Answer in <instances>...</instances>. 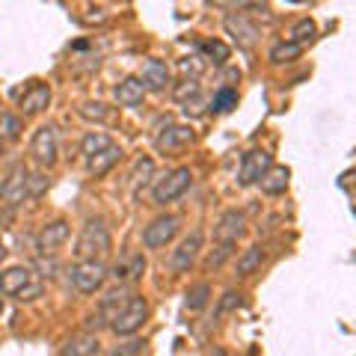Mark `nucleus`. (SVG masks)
<instances>
[{"label": "nucleus", "instance_id": "6ab92c4d", "mask_svg": "<svg viewBox=\"0 0 356 356\" xmlns=\"http://www.w3.org/2000/svg\"><path fill=\"white\" fill-rule=\"evenodd\" d=\"M30 280H33V270H30V267H6V270L0 273V294L15 297Z\"/></svg>", "mask_w": 356, "mask_h": 356}, {"label": "nucleus", "instance_id": "e433bc0d", "mask_svg": "<svg viewBox=\"0 0 356 356\" xmlns=\"http://www.w3.org/2000/svg\"><path fill=\"white\" fill-rule=\"evenodd\" d=\"M178 72H181L184 77H199L205 72V63L199 60V57H184L181 63H178Z\"/></svg>", "mask_w": 356, "mask_h": 356}, {"label": "nucleus", "instance_id": "9d476101", "mask_svg": "<svg viewBox=\"0 0 356 356\" xmlns=\"http://www.w3.org/2000/svg\"><path fill=\"white\" fill-rule=\"evenodd\" d=\"M65 241H69V222L65 220H51V222H44L42 226L39 238H36V247H39L42 255H51V252H57Z\"/></svg>", "mask_w": 356, "mask_h": 356}, {"label": "nucleus", "instance_id": "393cba45", "mask_svg": "<svg viewBox=\"0 0 356 356\" xmlns=\"http://www.w3.org/2000/svg\"><path fill=\"white\" fill-rule=\"evenodd\" d=\"M300 54H303V44H297V42H291V39H285V42H280V44H273V48H270V63H276V65L294 63Z\"/></svg>", "mask_w": 356, "mask_h": 356}, {"label": "nucleus", "instance_id": "bb28decb", "mask_svg": "<svg viewBox=\"0 0 356 356\" xmlns=\"http://www.w3.org/2000/svg\"><path fill=\"white\" fill-rule=\"evenodd\" d=\"M208 297H211V285L208 282H196L187 288V300H184V306L187 312H202L208 306Z\"/></svg>", "mask_w": 356, "mask_h": 356}, {"label": "nucleus", "instance_id": "f257e3e1", "mask_svg": "<svg viewBox=\"0 0 356 356\" xmlns=\"http://www.w3.org/2000/svg\"><path fill=\"white\" fill-rule=\"evenodd\" d=\"M107 252H110V232L104 220H89L74 243V255L77 259H104Z\"/></svg>", "mask_w": 356, "mask_h": 356}, {"label": "nucleus", "instance_id": "6e6552de", "mask_svg": "<svg viewBox=\"0 0 356 356\" xmlns=\"http://www.w3.org/2000/svg\"><path fill=\"white\" fill-rule=\"evenodd\" d=\"M178 229H181V220H178L175 214H163L158 220H152L146 229H143V243H146L149 250H163L166 243H170Z\"/></svg>", "mask_w": 356, "mask_h": 356}, {"label": "nucleus", "instance_id": "5701e85b", "mask_svg": "<svg viewBox=\"0 0 356 356\" xmlns=\"http://www.w3.org/2000/svg\"><path fill=\"white\" fill-rule=\"evenodd\" d=\"M261 264H264V250H261V247H250V250H243V255H241L238 264H235L238 280H247V276L259 273V270H261Z\"/></svg>", "mask_w": 356, "mask_h": 356}, {"label": "nucleus", "instance_id": "473e14b6", "mask_svg": "<svg viewBox=\"0 0 356 356\" xmlns=\"http://www.w3.org/2000/svg\"><path fill=\"white\" fill-rule=\"evenodd\" d=\"M21 131H24V122H21V116H15V113H3V116H0V137L18 140Z\"/></svg>", "mask_w": 356, "mask_h": 356}, {"label": "nucleus", "instance_id": "f03ea898", "mask_svg": "<svg viewBox=\"0 0 356 356\" xmlns=\"http://www.w3.org/2000/svg\"><path fill=\"white\" fill-rule=\"evenodd\" d=\"M146 318H149V303H146V297L131 294V300L125 303V309H122L119 315L110 321V330H113L116 336L128 339V336H134V332H140V330H143Z\"/></svg>", "mask_w": 356, "mask_h": 356}, {"label": "nucleus", "instance_id": "4be33fe9", "mask_svg": "<svg viewBox=\"0 0 356 356\" xmlns=\"http://www.w3.org/2000/svg\"><path fill=\"white\" fill-rule=\"evenodd\" d=\"M288 178H291L288 166H270V170L259 178V184H261V191L267 196H280V193L288 191Z\"/></svg>", "mask_w": 356, "mask_h": 356}, {"label": "nucleus", "instance_id": "ea45409f", "mask_svg": "<svg viewBox=\"0 0 356 356\" xmlns=\"http://www.w3.org/2000/svg\"><path fill=\"white\" fill-rule=\"evenodd\" d=\"M154 172V163L149 161V158H143V161H137V170H134V178L137 181H146V178Z\"/></svg>", "mask_w": 356, "mask_h": 356}, {"label": "nucleus", "instance_id": "b1692460", "mask_svg": "<svg viewBox=\"0 0 356 356\" xmlns=\"http://www.w3.org/2000/svg\"><path fill=\"white\" fill-rule=\"evenodd\" d=\"M208 6L226 13H267V0H208Z\"/></svg>", "mask_w": 356, "mask_h": 356}, {"label": "nucleus", "instance_id": "ddd939ff", "mask_svg": "<svg viewBox=\"0 0 356 356\" xmlns=\"http://www.w3.org/2000/svg\"><path fill=\"white\" fill-rule=\"evenodd\" d=\"M226 30L238 39L241 48H252L255 39H259V27H255L252 21L247 18V13H232L226 18Z\"/></svg>", "mask_w": 356, "mask_h": 356}, {"label": "nucleus", "instance_id": "20e7f679", "mask_svg": "<svg viewBox=\"0 0 356 356\" xmlns=\"http://www.w3.org/2000/svg\"><path fill=\"white\" fill-rule=\"evenodd\" d=\"M107 276L110 273L102 259H77V264L72 267V282L81 294H95L107 282Z\"/></svg>", "mask_w": 356, "mask_h": 356}, {"label": "nucleus", "instance_id": "a211bd4d", "mask_svg": "<svg viewBox=\"0 0 356 356\" xmlns=\"http://www.w3.org/2000/svg\"><path fill=\"white\" fill-rule=\"evenodd\" d=\"M119 158H122V149L116 146V143H110L107 149L95 152V154H89V158H86V166H89V172H92L95 178H102V175H107L110 170H113Z\"/></svg>", "mask_w": 356, "mask_h": 356}, {"label": "nucleus", "instance_id": "412c9836", "mask_svg": "<svg viewBox=\"0 0 356 356\" xmlns=\"http://www.w3.org/2000/svg\"><path fill=\"white\" fill-rule=\"evenodd\" d=\"M60 353L63 356H95V353H102V341L92 332H83V336H74L65 341V348Z\"/></svg>", "mask_w": 356, "mask_h": 356}, {"label": "nucleus", "instance_id": "cd10ccee", "mask_svg": "<svg viewBox=\"0 0 356 356\" xmlns=\"http://www.w3.org/2000/svg\"><path fill=\"white\" fill-rule=\"evenodd\" d=\"M232 107H238V92L229 86H222L214 92V98H211V113H229Z\"/></svg>", "mask_w": 356, "mask_h": 356}, {"label": "nucleus", "instance_id": "c9c22d12", "mask_svg": "<svg viewBox=\"0 0 356 356\" xmlns=\"http://www.w3.org/2000/svg\"><path fill=\"white\" fill-rule=\"evenodd\" d=\"M44 191H48V178H44L42 172H30L27 175V196L30 199H39Z\"/></svg>", "mask_w": 356, "mask_h": 356}, {"label": "nucleus", "instance_id": "37998d69", "mask_svg": "<svg viewBox=\"0 0 356 356\" xmlns=\"http://www.w3.org/2000/svg\"><path fill=\"white\" fill-rule=\"evenodd\" d=\"M0 152H3V137H0Z\"/></svg>", "mask_w": 356, "mask_h": 356}, {"label": "nucleus", "instance_id": "9b49d317", "mask_svg": "<svg viewBox=\"0 0 356 356\" xmlns=\"http://www.w3.org/2000/svg\"><path fill=\"white\" fill-rule=\"evenodd\" d=\"M193 128L191 125H166L158 137H154V146L158 152H175V149H184L193 143Z\"/></svg>", "mask_w": 356, "mask_h": 356}, {"label": "nucleus", "instance_id": "dca6fc26", "mask_svg": "<svg viewBox=\"0 0 356 356\" xmlns=\"http://www.w3.org/2000/svg\"><path fill=\"white\" fill-rule=\"evenodd\" d=\"M140 81L146 83V89H152V92H163V89L170 86V69H166V63H161V60H146L143 63Z\"/></svg>", "mask_w": 356, "mask_h": 356}, {"label": "nucleus", "instance_id": "423d86ee", "mask_svg": "<svg viewBox=\"0 0 356 356\" xmlns=\"http://www.w3.org/2000/svg\"><path fill=\"white\" fill-rule=\"evenodd\" d=\"M202 243H205V232L202 229H193L191 235L178 243V250H172V255H170V270L172 273H187V270H191V267L196 264V259H199V252H202Z\"/></svg>", "mask_w": 356, "mask_h": 356}, {"label": "nucleus", "instance_id": "2eb2a0df", "mask_svg": "<svg viewBox=\"0 0 356 356\" xmlns=\"http://www.w3.org/2000/svg\"><path fill=\"white\" fill-rule=\"evenodd\" d=\"M146 92L149 89H146V83H143L140 77H125V81L113 89L119 107H140L143 98H146Z\"/></svg>", "mask_w": 356, "mask_h": 356}, {"label": "nucleus", "instance_id": "4468645a", "mask_svg": "<svg viewBox=\"0 0 356 356\" xmlns=\"http://www.w3.org/2000/svg\"><path fill=\"white\" fill-rule=\"evenodd\" d=\"M51 104V86L48 83H33L24 95H21V116H36Z\"/></svg>", "mask_w": 356, "mask_h": 356}, {"label": "nucleus", "instance_id": "1a4fd4ad", "mask_svg": "<svg viewBox=\"0 0 356 356\" xmlns=\"http://www.w3.org/2000/svg\"><path fill=\"white\" fill-rule=\"evenodd\" d=\"M27 175H30V170L24 163H15L13 170H9L6 181L0 184V199H3L6 208H15V205L24 202V199H30L27 196Z\"/></svg>", "mask_w": 356, "mask_h": 356}, {"label": "nucleus", "instance_id": "4c0bfd02", "mask_svg": "<svg viewBox=\"0 0 356 356\" xmlns=\"http://www.w3.org/2000/svg\"><path fill=\"white\" fill-rule=\"evenodd\" d=\"M146 350V341L143 339H131L128 336V341L125 344H119V348L113 350V356H134V353H143Z\"/></svg>", "mask_w": 356, "mask_h": 356}, {"label": "nucleus", "instance_id": "72a5a7b5", "mask_svg": "<svg viewBox=\"0 0 356 356\" xmlns=\"http://www.w3.org/2000/svg\"><path fill=\"white\" fill-rule=\"evenodd\" d=\"M202 51H205L217 65L226 63V60H229V54H232V51H229V44H226V42H220V39H208V42H202Z\"/></svg>", "mask_w": 356, "mask_h": 356}, {"label": "nucleus", "instance_id": "39448f33", "mask_svg": "<svg viewBox=\"0 0 356 356\" xmlns=\"http://www.w3.org/2000/svg\"><path fill=\"white\" fill-rule=\"evenodd\" d=\"M30 154L39 166H54L60 154V134L54 125H42L30 140Z\"/></svg>", "mask_w": 356, "mask_h": 356}, {"label": "nucleus", "instance_id": "0eeeda50", "mask_svg": "<svg viewBox=\"0 0 356 356\" xmlns=\"http://www.w3.org/2000/svg\"><path fill=\"white\" fill-rule=\"evenodd\" d=\"M273 166V154L267 149H250L241 161V170H238V184L241 187H252L259 184V178Z\"/></svg>", "mask_w": 356, "mask_h": 356}, {"label": "nucleus", "instance_id": "f3484780", "mask_svg": "<svg viewBox=\"0 0 356 356\" xmlns=\"http://www.w3.org/2000/svg\"><path fill=\"white\" fill-rule=\"evenodd\" d=\"M131 300V291L125 288V282H119V288H113V291H107L102 297V306H98V315H102L107 321V327H110V321H113L122 309H125V303Z\"/></svg>", "mask_w": 356, "mask_h": 356}, {"label": "nucleus", "instance_id": "79ce46f5", "mask_svg": "<svg viewBox=\"0 0 356 356\" xmlns=\"http://www.w3.org/2000/svg\"><path fill=\"white\" fill-rule=\"evenodd\" d=\"M0 315H3V297H0Z\"/></svg>", "mask_w": 356, "mask_h": 356}, {"label": "nucleus", "instance_id": "f704fd0d", "mask_svg": "<svg viewBox=\"0 0 356 356\" xmlns=\"http://www.w3.org/2000/svg\"><path fill=\"white\" fill-rule=\"evenodd\" d=\"M243 306V294L241 291H226L220 300V306H217V318H226L229 312H238Z\"/></svg>", "mask_w": 356, "mask_h": 356}, {"label": "nucleus", "instance_id": "2f4dec72", "mask_svg": "<svg viewBox=\"0 0 356 356\" xmlns=\"http://www.w3.org/2000/svg\"><path fill=\"white\" fill-rule=\"evenodd\" d=\"M172 95H175V102L191 104L193 98H199V77H184V81L172 89Z\"/></svg>", "mask_w": 356, "mask_h": 356}, {"label": "nucleus", "instance_id": "58836bf2", "mask_svg": "<svg viewBox=\"0 0 356 356\" xmlns=\"http://www.w3.org/2000/svg\"><path fill=\"white\" fill-rule=\"evenodd\" d=\"M42 294V282H36V280H30L24 288H21V291L15 294L18 300H21V303H30V300H36Z\"/></svg>", "mask_w": 356, "mask_h": 356}, {"label": "nucleus", "instance_id": "c85d7f7f", "mask_svg": "<svg viewBox=\"0 0 356 356\" xmlns=\"http://www.w3.org/2000/svg\"><path fill=\"white\" fill-rule=\"evenodd\" d=\"M232 252H235V241H217L214 252L205 259V267H208V270H217V267H222L232 259Z\"/></svg>", "mask_w": 356, "mask_h": 356}, {"label": "nucleus", "instance_id": "a878e982", "mask_svg": "<svg viewBox=\"0 0 356 356\" xmlns=\"http://www.w3.org/2000/svg\"><path fill=\"white\" fill-rule=\"evenodd\" d=\"M86 122H98V125H107V122H113V110H110L107 104L102 102H86L81 104V110H77Z\"/></svg>", "mask_w": 356, "mask_h": 356}, {"label": "nucleus", "instance_id": "aec40b11", "mask_svg": "<svg viewBox=\"0 0 356 356\" xmlns=\"http://www.w3.org/2000/svg\"><path fill=\"white\" fill-rule=\"evenodd\" d=\"M143 273H146V259L143 255H131V259H125V261H119L116 267H113V280L116 282H137V280H143Z\"/></svg>", "mask_w": 356, "mask_h": 356}, {"label": "nucleus", "instance_id": "c756f323", "mask_svg": "<svg viewBox=\"0 0 356 356\" xmlns=\"http://www.w3.org/2000/svg\"><path fill=\"white\" fill-rule=\"evenodd\" d=\"M315 36H318V27H315V21L312 18H300L297 24L291 27V33H288V39L297 42V44H309Z\"/></svg>", "mask_w": 356, "mask_h": 356}, {"label": "nucleus", "instance_id": "c03bdc74", "mask_svg": "<svg viewBox=\"0 0 356 356\" xmlns=\"http://www.w3.org/2000/svg\"><path fill=\"white\" fill-rule=\"evenodd\" d=\"M291 3H306V0H291Z\"/></svg>", "mask_w": 356, "mask_h": 356}, {"label": "nucleus", "instance_id": "7ed1b4c3", "mask_svg": "<svg viewBox=\"0 0 356 356\" xmlns=\"http://www.w3.org/2000/svg\"><path fill=\"white\" fill-rule=\"evenodd\" d=\"M191 181H193L191 166H178V170L166 172L161 181L152 187V202H154V205H170V202H175L178 196H184V193H187Z\"/></svg>", "mask_w": 356, "mask_h": 356}, {"label": "nucleus", "instance_id": "a19ab883", "mask_svg": "<svg viewBox=\"0 0 356 356\" xmlns=\"http://www.w3.org/2000/svg\"><path fill=\"white\" fill-rule=\"evenodd\" d=\"M6 259V247H3V241H0V261Z\"/></svg>", "mask_w": 356, "mask_h": 356}, {"label": "nucleus", "instance_id": "f8f14e48", "mask_svg": "<svg viewBox=\"0 0 356 356\" xmlns=\"http://www.w3.org/2000/svg\"><path fill=\"white\" fill-rule=\"evenodd\" d=\"M243 232H247V217H243V211L229 208L226 214L217 220L214 238H217V241H235V243H238V238L243 235Z\"/></svg>", "mask_w": 356, "mask_h": 356}, {"label": "nucleus", "instance_id": "7c9ffc66", "mask_svg": "<svg viewBox=\"0 0 356 356\" xmlns=\"http://www.w3.org/2000/svg\"><path fill=\"white\" fill-rule=\"evenodd\" d=\"M110 143H113V140H110L107 137V134H102V131H89L86 134V137L81 140V152L86 154V158H89V154H95V152H102V149H107L110 146Z\"/></svg>", "mask_w": 356, "mask_h": 356}]
</instances>
